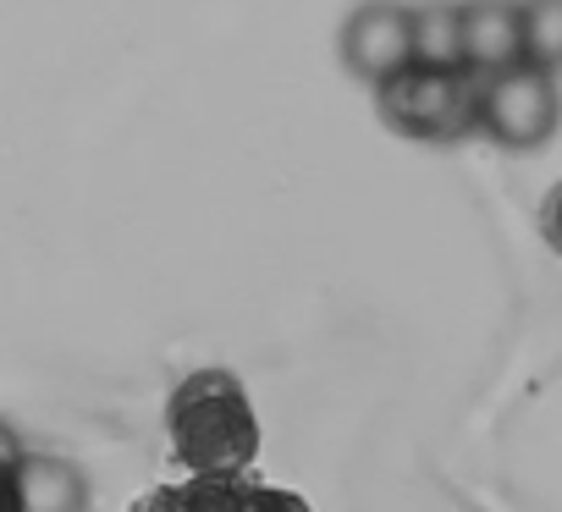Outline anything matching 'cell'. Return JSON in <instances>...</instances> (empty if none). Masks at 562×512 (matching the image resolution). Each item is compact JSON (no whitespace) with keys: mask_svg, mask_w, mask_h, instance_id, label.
I'll return each mask as SVG.
<instances>
[{"mask_svg":"<svg viewBox=\"0 0 562 512\" xmlns=\"http://www.w3.org/2000/svg\"><path fill=\"white\" fill-rule=\"evenodd\" d=\"M386 127H397L403 138H458L474 127L480 111V78L469 67H403L397 78H386L375 89Z\"/></svg>","mask_w":562,"mask_h":512,"instance_id":"7a4b0ae2","label":"cell"},{"mask_svg":"<svg viewBox=\"0 0 562 512\" xmlns=\"http://www.w3.org/2000/svg\"><path fill=\"white\" fill-rule=\"evenodd\" d=\"M166 435L199 479H243L259 457V413L232 369H193L166 402Z\"/></svg>","mask_w":562,"mask_h":512,"instance_id":"6da1fadb","label":"cell"},{"mask_svg":"<svg viewBox=\"0 0 562 512\" xmlns=\"http://www.w3.org/2000/svg\"><path fill=\"white\" fill-rule=\"evenodd\" d=\"M18 490H23V512H83L89 507V479L78 474V463L50 457V452L18 457Z\"/></svg>","mask_w":562,"mask_h":512,"instance_id":"8992f818","label":"cell"},{"mask_svg":"<svg viewBox=\"0 0 562 512\" xmlns=\"http://www.w3.org/2000/svg\"><path fill=\"white\" fill-rule=\"evenodd\" d=\"M243 507V479H188L171 490H155L144 512H237Z\"/></svg>","mask_w":562,"mask_h":512,"instance_id":"ba28073f","label":"cell"},{"mask_svg":"<svg viewBox=\"0 0 562 512\" xmlns=\"http://www.w3.org/2000/svg\"><path fill=\"white\" fill-rule=\"evenodd\" d=\"M524 7V61L562 72V0H518Z\"/></svg>","mask_w":562,"mask_h":512,"instance_id":"9c48e42d","label":"cell"},{"mask_svg":"<svg viewBox=\"0 0 562 512\" xmlns=\"http://www.w3.org/2000/svg\"><path fill=\"white\" fill-rule=\"evenodd\" d=\"M0 512H23V490H18V457H0Z\"/></svg>","mask_w":562,"mask_h":512,"instance_id":"7c38bea8","label":"cell"},{"mask_svg":"<svg viewBox=\"0 0 562 512\" xmlns=\"http://www.w3.org/2000/svg\"><path fill=\"white\" fill-rule=\"evenodd\" d=\"M540 231H546V242L562 253V182L546 193V204H540Z\"/></svg>","mask_w":562,"mask_h":512,"instance_id":"8fae6325","label":"cell"},{"mask_svg":"<svg viewBox=\"0 0 562 512\" xmlns=\"http://www.w3.org/2000/svg\"><path fill=\"white\" fill-rule=\"evenodd\" d=\"M342 67L359 83H386L403 67H414V7L397 0H364L342 23Z\"/></svg>","mask_w":562,"mask_h":512,"instance_id":"277c9868","label":"cell"},{"mask_svg":"<svg viewBox=\"0 0 562 512\" xmlns=\"http://www.w3.org/2000/svg\"><path fill=\"white\" fill-rule=\"evenodd\" d=\"M414 61L463 67V7H452V0H425V7H414Z\"/></svg>","mask_w":562,"mask_h":512,"instance_id":"52a82bcc","label":"cell"},{"mask_svg":"<svg viewBox=\"0 0 562 512\" xmlns=\"http://www.w3.org/2000/svg\"><path fill=\"white\" fill-rule=\"evenodd\" d=\"M524 61V7L518 0H469L463 7V67L496 78Z\"/></svg>","mask_w":562,"mask_h":512,"instance_id":"5b68a950","label":"cell"},{"mask_svg":"<svg viewBox=\"0 0 562 512\" xmlns=\"http://www.w3.org/2000/svg\"><path fill=\"white\" fill-rule=\"evenodd\" d=\"M237 512H315L304 496L293 490H270V485H243V507Z\"/></svg>","mask_w":562,"mask_h":512,"instance_id":"30bf717a","label":"cell"},{"mask_svg":"<svg viewBox=\"0 0 562 512\" xmlns=\"http://www.w3.org/2000/svg\"><path fill=\"white\" fill-rule=\"evenodd\" d=\"M562 122V89H557V72H540L529 61L496 72V78H480V111H474V127L502 144V149H540L551 144Z\"/></svg>","mask_w":562,"mask_h":512,"instance_id":"3957f363","label":"cell"}]
</instances>
